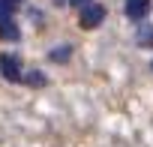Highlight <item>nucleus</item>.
Masks as SVG:
<instances>
[{
  "instance_id": "f257e3e1",
  "label": "nucleus",
  "mask_w": 153,
  "mask_h": 147,
  "mask_svg": "<svg viewBox=\"0 0 153 147\" xmlns=\"http://www.w3.org/2000/svg\"><path fill=\"white\" fill-rule=\"evenodd\" d=\"M78 18H81V27H99L102 21H105V6H99V3H87V6H81L78 9Z\"/></svg>"
},
{
  "instance_id": "f03ea898",
  "label": "nucleus",
  "mask_w": 153,
  "mask_h": 147,
  "mask_svg": "<svg viewBox=\"0 0 153 147\" xmlns=\"http://www.w3.org/2000/svg\"><path fill=\"white\" fill-rule=\"evenodd\" d=\"M0 75L9 78V81H18L21 78V66H18V57L15 54H0Z\"/></svg>"
},
{
  "instance_id": "7ed1b4c3",
  "label": "nucleus",
  "mask_w": 153,
  "mask_h": 147,
  "mask_svg": "<svg viewBox=\"0 0 153 147\" xmlns=\"http://www.w3.org/2000/svg\"><path fill=\"white\" fill-rule=\"evenodd\" d=\"M147 9H150V0H126V15L132 21H141L147 15Z\"/></svg>"
},
{
  "instance_id": "20e7f679",
  "label": "nucleus",
  "mask_w": 153,
  "mask_h": 147,
  "mask_svg": "<svg viewBox=\"0 0 153 147\" xmlns=\"http://www.w3.org/2000/svg\"><path fill=\"white\" fill-rule=\"evenodd\" d=\"M0 39H18V27L12 24V18H0Z\"/></svg>"
},
{
  "instance_id": "39448f33",
  "label": "nucleus",
  "mask_w": 153,
  "mask_h": 147,
  "mask_svg": "<svg viewBox=\"0 0 153 147\" xmlns=\"http://www.w3.org/2000/svg\"><path fill=\"white\" fill-rule=\"evenodd\" d=\"M138 45H141V48H153V24H141V30H138Z\"/></svg>"
},
{
  "instance_id": "423d86ee",
  "label": "nucleus",
  "mask_w": 153,
  "mask_h": 147,
  "mask_svg": "<svg viewBox=\"0 0 153 147\" xmlns=\"http://www.w3.org/2000/svg\"><path fill=\"white\" fill-rule=\"evenodd\" d=\"M24 81H27L30 87H45V75H42L39 69H30L27 75H24Z\"/></svg>"
},
{
  "instance_id": "0eeeda50",
  "label": "nucleus",
  "mask_w": 153,
  "mask_h": 147,
  "mask_svg": "<svg viewBox=\"0 0 153 147\" xmlns=\"http://www.w3.org/2000/svg\"><path fill=\"white\" fill-rule=\"evenodd\" d=\"M51 60H54V63H63V60H69V45H60V48H54V51H51Z\"/></svg>"
},
{
  "instance_id": "6e6552de",
  "label": "nucleus",
  "mask_w": 153,
  "mask_h": 147,
  "mask_svg": "<svg viewBox=\"0 0 153 147\" xmlns=\"http://www.w3.org/2000/svg\"><path fill=\"white\" fill-rule=\"evenodd\" d=\"M69 3H72L75 9H81V6H87V3H93V0H69Z\"/></svg>"
},
{
  "instance_id": "1a4fd4ad",
  "label": "nucleus",
  "mask_w": 153,
  "mask_h": 147,
  "mask_svg": "<svg viewBox=\"0 0 153 147\" xmlns=\"http://www.w3.org/2000/svg\"><path fill=\"white\" fill-rule=\"evenodd\" d=\"M54 3H57V6H63V3H69V0H54Z\"/></svg>"
}]
</instances>
